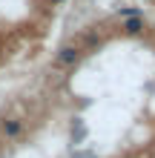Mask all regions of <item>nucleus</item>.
I'll return each instance as SVG.
<instances>
[{"label":"nucleus","mask_w":155,"mask_h":158,"mask_svg":"<svg viewBox=\"0 0 155 158\" xmlns=\"http://www.w3.org/2000/svg\"><path fill=\"white\" fill-rule=\"evenodd\" d=\"M121 29H124V35H129V38H138V35H144L147 23H144V17H126V20H121Z\"/></svg>","instance_id":"2"},{"label":"nucleus","mask_w":155,"mask_h":158,"mask_svg":"<svg viewBox=\"0 0 155 158\" xmlns=\"http://www.w3.org/2000/svg\"><path fill=\"white\" fill-rule=\"evenodd\" d=\"M0 129H3L6 138H17V135L23 132V121L20 118H6L3 124H0Z\"/></svg>","instance_id":"3"},{"label":"nucleus","mask_w":155,"mask_h":158,"mask_svg":"<svg viewBox=\"0 0 155 158\" xmlns=\"http://www.w3.org/2000/svg\"><path fill=\"white\" fill-rule=\"evenodd\" d=\"M118 17L121 20H126V17H144L138 6H126V9H118Z\"/></svg>","instance_id":"4"},{"label":"nucleus","mask_w":155,"mask_h":158,"mask_svg":"<svg viewBox=\"0 0 155 158\" xmlns=\"http://www.w3.org/2000/svg\"><path fill=\"white\" fill-rule=\"evenodd\" d=\"M80 46L75 43H66V46H60L58 52H55V66H60V69H72V66H78V60H80Z\"/></svg>","instance_id":"1"},{"label":"nucleus","mask_w":155,"mask_h":158,"mask_svg":"<svg viewBox=\"0 0 155 158\" xmlns=\"http://www.w3.org/2000/svg\"><path fill=\"white\" fill-rule=\"evenodd\" d=\"M49 3H66V0H49Z\"/></svg>","instance_id":"5"}]
</instances>
